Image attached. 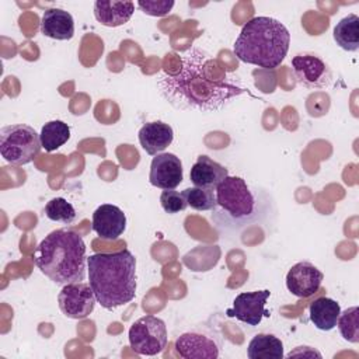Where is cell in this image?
<instances>
[{
	"label": "cell",
	"mask_w": 359,
	"mask_h": 359,
	"mask_svg": "<svg viewBox=\"0 0 359 359\" xmlns=\"http://www.w3.org/2000/svg\"><path fill=\"white\" fill-rule=\"evenodd\" d=\"M180 56L181 66L177 73H161L157 77L160 95L174 108L215 112L248 91L206 50L192 46Z\"/></svg>",
	"instance_id": "6da1fadb"
},
{
	"label": "cell",
	"mask_w": 359,
	"mask_h": 359,
	"mask_svg": "<svg viewBox=\"0 0 359 359\" xmlns=\"http://www.w3.org/2000/svg\"><path fill=\"white\" fill-rule=\"evenodd\" d=\"M215 191L216 206L210 222L222 234H237L248 226L269 224L275 220L276 205L272 195L241 177L227 175Z\"/></svg>",
	"instance_id": "7a4b0ae2"
},
{
	"label": "cell",
	"mask_w": 359,
	"mask_h": 359,
	"mask_svg": "<svg viewBox=\"0 0 359 359\" xmlns=\"http://www.w3.org/2000/svg\"><path fill=\"white\" fill-rule=\"evenodd\" d=\"M88 283L97 303L114 310L132 302L136 296V258L129 250L95 252L87 257Z\"/></svg>",
	"instance_id": "3957f363"
},
{
	"label": "cell",
	"mask_w": 359,
	"mask_h": 359,
	"mask_svg": "<svg viewBox=\"0 0 359 359\" xmlns=\"http://www.w3.org/2000/svg\"><path fill=\"white\" fill-rule=\"evenodd\" d=\"M86 250V243L79 233L57 229L38 244L34 261L49 280L65 286L84 280L87 269Z\"/></svg>",
	"instance_id": "277c9868"
},
{
	"label": "cell",
	"mask_w": 359,
	"mask_h": 359,
	"mask_svg": "<svg viewBox=\"0 0 359 359\" xmlns=\"http://www.w3.org/2000/svg\"><path fill=\"white\" fill-rule=\"evenodd\" d=\"M290 34L276 18L258 15L241 28L233 52L238 60L262 69H276L287 55Z\"/></svg>",
	"instance_id": "5b68a950"
},
{
	"label": "cell",
	"mask_w": 359,
	"mask_h": 359,
	"mask_svg": "<svg viewBox=\"0 0 359 359\" xmlns=\"http://www.w3.org/2000/svg\"><path fill=\"white\" fill-rule=\"evenodd\" d=\"M174 348L177 355L184 359H216L220 356L223 338L215 325L199 323L181 332Z\"/></svg>",
	"instance_id": "8992f818"
},
{
	"label": "cell",
	"mask_w": 359,
	"mask_h": 359,
	"mask_svg": "<svg viewBox=\"0 0 359 359\" xmlns=\"http://www.w3.org/2000/svg\"><path fill=\"white\" fill-rule=\"evenodd\" d=\"M41 147L39 135L29 125L15 123L0 129V153L10 164L24 165L31 163Z\"/></svg>",
	"instance_id": "52a82bcc"
},
{
	"label": "cell",
	"mask_w": 359,
	"mask_h": 359,
	"mask_svg": "<svg viewBox=\"0 0 359 359\" xmlns=\"http://www.w3.org/2000/svg\"><path fill=\"white\" fill-rule=\"evenodd\" d=\"M128 338L130 348L137 355L154 356L161 353L168 341L165 323L154 316H143L130 325Z\"/></svg>",
	"instance_id": "ba28073f"
},
{
	"label": "cell",
	"mask_w": 359,
	"mask_h": 359,
	"mask_svg": "<svg viewBox=\"0 0 359 359\" xmlns=\"http://www.w3.org/2000/svg\"><path fill=\"white\" fill-rule=\"evenodd\" d=\"M290 63L296 81L307 90H323L332 83L330 65L314 52H299Z\"/></svg>",
	"instance_id": "9c48e42d"
},
{
	"label": "cell",
	"mask_w": 359,
	"mask_h": 359,
	"mask_svg": "<svg viewBox=\"0 0 359 359\" xmlns=\"http://www.w3.org/2000/svg\"><path fill=\"white\" fill-rule=\"evenodd\" d=\"M60 311L73 320H81L88 317L97 303L95 294L90 283L74 282L62 287L57 296Z\"/></svg>",
	"instance_id": "30bf717a"
},
{
	"label": "cell",
	"mask_w": 359,
	"mask_h": 359,
	"mask_svg": "<svg viewBox=\"0 0 359 359\" xmlns=\"http://www.w3.org/2000/svg\"><path fill=\"white\" fill-rule=\"evenodd\" d=\"M271 296L268 289L255 292H243L233 300V307L226 311L229 317H234L238 321L257 327L262 317H269V311L265 309L266 300Z\"/></svg>",
	"instance_id": "8fae6325"
},
{
	"label": "cell",
	"mask_w": 359,
	"mask_h": 359,
	"mask_svg": "<svg viewBox=\"0 0 359 359\" xmlns=\"http://www.w3.org/2000/svg\"><path fill=\"white\" fill-rule=\"evenodd\" d=\"M324 273L311 262L300 261L294 264L286 275V287L296 297L313 296L321 286Z\"/></svg>",
	"instance_id": "7c38bea8"
},
{
	"label": "cell",
	"mask_w": 359,
	"mask_h": 359,
	"mask_svg": "<svg viewBox=\"0 0 359 359\" xmlns=\"http://www.w3.org/2000/svg\"><path fill=\"white\" fill-rule=\"evenodd\" d=\"M184 178L182 163L172 153H160L153 157L150 164L149 181L160 189H175Z\"/></svg>",
	"instance_id": "4fadbf2b"
},
{
	"label": "cell",
	"mask_w": 359,
	"mask_h": 359,
	"mask_svg": "<svg viewBox=\"0 0 359 359\" xmlns=\"http://www.w3.org/2000/svg\"><path fill=\"white\" fill-rule=\"evenodd\" d=\"M126 229V216L115 205L104 203L93 213V230L102 240H116Z\"/></svg>",
	"instance_id": "5bb4252c"
},
{
	"label": "cell",
	"mask_w": 359,
	"mask_h": 359,
	"mask_svg": "<svg viewBox=\"0 0 359 359\" xmlns=\"http://www.w3.org/2000/svg\"><path fill=\"white\" fill-rule=\"evenodd\" d=\"M137 136L142 149L150 156H157L172 143L174 130L165 122L153 121L144 123L140 128Z\"/></svg>",
	"instance_id": "9a60e30c"
},
{
	"label": "cell",
	"mask_w": 359,
	"mask_h": 359,
	"mask_svg": "<svg viewBox=\"0 0 359 359\" xmlns=\"http://www.w3.org/2000/svg\"><path fill=\"white\" fill-rule=\"evenodd\" d=\"M41 32L56 41H69L74 35V20L63 8H48L41 18Z\"/></svg>",
	"instance_id": "2e32d148"
},
{
	"label": "cell",
	"mask_w": 359,
	"mask_h": 359,
	"mask_svg": "<svg viewBox=\"0 0 359 359\" xmlns=\"http://www.w3.org/2000/svg\"><path fill=\"white\" fill-rule=\"evenodd\" d=\"M229 175V170L219 164L217 161L212 160L206 154H201L189 171V180L194 187L202 188H213L216 187Z\"/></svg>",
	"instance_id": "e0dca14e"
},
{
	"label": "cell",
	"mask_w": 359,
	"mask_h": 359,
	"mask_svg": "<svg viewBox=\"0 0 359 359\" xmlns=\"http://www.w3.org/2000/svg\"><path fill=\"white\" fill-rule=\"evenodd\" d=\"M135 11L133 1H104L94 3V17L105 27L115 28L126 24Z\"/></svg>",
	"instance_id": "ac0fdd59"
},
{
	"label": "cell",
	"mask_w": 359,
	"mask_h": 359,
	"mask_svg": "<svg viewBox=\"0 0 359 359\" xmlns=\"http://www.w3.org/2000/svg\"><path fill=\"white\" fill-rule=\"evenodd\" d=\"M339 313V303L330 297H318L309 307L310 321L321 331H331L335 328Z\"/></svg>",
	"instance_id": "d6986e66"
},
{
	"label": "cell",
	"mask_w": 359,
	"mask_h": 359,
	"mask_svg": "<svg viewBox=\"0 0 359 359\" xmlns=\"http://www.w3.org/2000/svg\"><path fill=\"white\" fill-rule=\"evenodd\" d=\"M250 359H282L283 342L272 334H257L247 346Z\"/></svg>",
	"instance_id": "ffe728a7"
},
{
	"label": "cell",
	"mask_w": 359,
	"mask_h": 359,
	"mask_svg": "<svg viewBox=\"0 0 359 359\" xmlns=\"http://www.w3.org/2000/svg\"><path fill=\"white\" fill-rule=\"evenodd\" d=\"M332 36L344 50L356 52L359 49V17L356 14H348L341 18L334 27Z\"/></svg>",
	"instance_id": "44dd1931"
},
{
	"label": "cell",
	"mask_w": 359,
	"mask_h": 359,
	"mask_svg": "<svg viewBox=\"0 0 359 359\" xmlns=\"http://www.w3.org/2000/svg\"><path fill=\"white\" fill-rule=\"evenodd\" d=\"M39 139L45 151H55L70 139V128L63 121H49L42 126Z\"/></svg>",
	"instance_id": "7402d4cb"
},
{
	"label": "cell",
	"mask_w": 359,
	"mask_h": 359,
	"mask_svg": "<svg viewBox=\"0 0 359 359\" xmlns=\"http://www.w3.org/2000/svg\"><path fill=\"white\" fill-rule=\"evenodd\" d=\"M188 206L199 212L213 210L216 206V191L213 188L191 187L182 191Z\"/></svg>",
	"instance_id": "603a6c76"
},
{
	"label": "cell",
	"mask_w": 359,
	"mask_h": 359,
	"mask_svg": "<svg viewBox=\"0 0 359 359\" xmlns=\"http://www.w3.org/2000/svg\"><path fill=\"white\" fill-rule=\"evenodd\" d=\"M45 216L52 222L70 224L76 220L77 213L73 205L65 198H53L45 205Z\"/></svg>",
	"instance_id": "cb8c5ba5"
},
{
	"label": "cell",
	"mask_w": 359,
	"mask_h": 359,
	"mask_svg": "<svg viewBox=\"0 0 359 359\" xmlns=\"http://www.w3.org/2000/svg\"><path fill=\"white\" fill-rule=\"evenodd\" d=\"M337 325L345 341L351 344L359 342V309L356 306L341 311Z\"/></svg>",
	"instance_id": "d4e9b609"
},
{
	"label": "cell",
	"mask_w": 359,
	"mask_h": 359,
	"mask_svg": "<svg viewBox=\"0 0 359 359\" xmlns=\"http://www.w3.org/2000/svg\"><path fill=\"white\" fill-rule=\"evenodd\" d=\"M160 205L165 213L175 215L187 209L188 203L182 192L174 189H165L160 195Z\"/></svg>",
	"instance_id": "484cf974"
},
{
	"label": "cell",
	"mask_w": 359,
	"mask_h": 359,
	"mask_svg": "<svg viewBox=\"0 0 359 359\" xmlns=\"http://www.w3.org/2000/svg\"><path fill=\"white\" fill-rule=\"evenodd\" d=\"M139 8L151 17H164L174 7L172 0H140L137 1Z\"/></svg>",
	"instance_id": "4316f807"
}]
</instances>
